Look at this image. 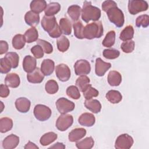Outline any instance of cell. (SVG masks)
<instances>
[{"label":"cell","instance_id":"6da1fadb","mask_svg":"<svg viewBox=\"0 0 149 149\" xmlns=\"http://www.w3.org/2000/svg\"><path fill=\"white\" fill-rule=\"evenodd\" d=\"M102 9L107 14L109 21L117 27H121L125 23L123 12L118 8L116 3L113 1H105L102 3Z\"/></svg>","mask_w":149,"mask_h":149},{"label":"cell","instance_id":"7a4b0ae2","mask_svg":"<svg viewBox=\"0 0 149 149\" xmlns=\"http://www.w3.org/2000/svg\"><path fill=\"white\" fill-rule=\"evenodd\" d=\"M41 24L43 29L47 31L52 38H55L61 37L62 31L54 16H44Z\"/></svg>","mask_w":149,"mask_h":149},{"label":"cell","instance_id":"3957f363","mask_svg":"<svg viewBox=\"0 0 149 149\" xmlns=\"http://www.w3.org/2000/svg\"><path fill=\"white\" fill-rule=\"evenodd\" d=\"M101 17V10L91 5V2L85 1L81 9V19L86 23L90 20L98 21Z\"/></svg>","mask_w":149,"mask_h":149},{"label":"cell","instance_id":"277c9868","mask_svg":"<svg viewBox=\"0 0 149 149\" xmlns=\"http://www.w3.org/2000/svg\"><path fill=\"white\" fill-rule=\"evenodd\" d=\"M103 34V26L101 21H96L84 27L83 36L84 38L91 40L100 38Z\"/></svg>","mask_w":149,"mask_h":149},{"label":"cell","instance_id":"5b68a950","mask_svg":"<svg viewBox=\"0 0 149 149\" xmlns=\"http://www.w3.org/2000/svg\"><path fill=\"white\" fill-rule=\"evenodd\" d=\"M148 3L142 0H130L128 1V10L131 15H136L148 9Z\"/></svg>","mask_w":149,"mask_h":149},{"label":"cell","instance_id":"8992f818","mask_svg":"<svg viewBox=\"0 0 149 149\" xmlns=\"http://www.w3.org/2000/svg\"><path fill=\"white\" fill-rule=\"evenodd\" d=\"M33 112L35 118L40 121L48 120L52 113V111L48 107L42 104L36 105L34 108Z\"/></svg>","mask_w":149,"mask_h":149},{"label":"cell","instance_id":"52a82bcc","mask_svg":"<svg viewBox=\"0 0 149 149\" xmlns=\"http://www.w3.org/2000/svg\"><path fill=\"white\" fill-rule=\"evenodd\" d=\"M56 107L60 113L65 114L72 111L74 109L75 105L72 101L62 97L56 101Z\"/></svg>","mask_w":149,"mask_h":149},{"label":"cell","instance_id":"ba28073f","mask_svg":"<svg viewBox=\"0 0 149 149\" xmlns=\"http://www.w3.org/2000/svg\"><path fill=\"white\" fill-rule=\"evenodd\" d=\"M73 122V118L71 115L62 114L56 120V127L61 132L66 130L70 127Z\"/></svg>","mask_w":149,"mask_h":149},{"label":"cell","instance_id":"9c48e42d","mask_svg":"<svg viewBox=\"0 0 149 149\" xmlns=\"http://www.w3.org/2000/svg\"><path fill=\"white\" fill-rule=\"evenodd\" d=\"M133 138L127 134L119 135L115 143V147L116 149H129L132 147L133 144Z\"/></svg>","mask_w":149,"mask_h":149},{"label":"cell","instance_id":"30bf717a","mask_svg":"<svg viewBox=\"0 0 149 149\" xmlns=\"http://www.w3.org/2000/svg\"><path fill=\"white\" fill-rule=\"evenodd\" d=\"M74 69L76 75H86L90 72L91 66L87 60L80 59L74 63Z\"/></svg>","mask_w":149,"mask_h":149},{"label":"cell","instance_id":"8fae6325","mask_svg":"<svg viewBox=\"0 0 149 149\" xmlns=\"http://www.w3.org/2000/svg\"><path fill=\"white\" fill-rule=\"evenodd\" d=\"M55 73L58 79L63 82L69 80L70 77V70L68 66L64 63L59 64L56 66Z\"/></svg>","mask_w":149,"mask_h":149},{"label":"cell","instance_id":"7c38bea8","mask_svg":"<svg viewBox=\"0 0 149 149\" xmlns=\"http://www.w3.org/2000/svg\"><path fill=\"white\" fill-rule=\"evenodd\" d=\"M111 67V64L108 62L103 61L100 58H98L95 60V74L98 76H103L105 72Z\"/></svg>","mask_w":149,"mask_h":149},{"label":"cell","instance_id":"4fadbf2b","mask_svg":"<svg viewBox=\"0 0 149 149\" xmlns=\"http://www.w3.org/2000/svg\"><path fill=\"white\" fill-rule=\"evenodd\" d=\"M19 143V137L13 134L6 137L2 141V147L4 149H13Z\"/></svg>","mask_w":149,"mask_h":149},{"label":"cell","instance_id":"5bb4252c","mask_svg":"<svg viewBox=\"0 0 149 149\" xmlns=\"http://www.w3.org/2000/svg\"><path fill=\"white\" fill-rule=\"evenodd\" d=\"M27 79L30 83H40L43 81L44 75L39 68H36L33 72L27 73Z\"/></svg>","mask_w":149,"mask_h":149},{"label":"cell","instance_id":"9a60e30c","mask_svg":"<svg viewBox=\"0 0 149 149\" xmlns=\"http://www.w3.org/2000/svg\"><path fill=\"white\" fill-rule=\"evenodd\" d=\"M30 100L25 97H20L15 101V107L17 110L22 113L28 112L30 109Z\"/></svg>","mask_w":149,"mask_h":149},{"label":"cell","instance_id":"2e32d148","mask_svg":"<svg viewBox=\"0 0 149 149\" xmlns=\"http://www.w3.org/2000/svg\"><path fill=\"white\" fill-rule=\"evenodd\" d=\"M78 122L82 126L91 127L94 125L95 122V118L93 114L86 112L82 113L79 116Z\"/></svg>","mask_w":149,"mask_h":149},{"label":"cell","instance_id":"e0dca14e","mask_svg":"<svg viewBox=\"0 0 149 149\" xmlns=\"http://www.w3.org/2000/svg\"><path fill=\"white\" fill-rule=\"evenodd\" d=\"M36 59L34 57L30 55H26L23 61V70L27 73H30L36 68Z\"/></svg>","mask_w":149,"mask_h":149},{"label":"cell","instance_id":"ac0fdd59","mask_svg":"<svg viewBox=\"0 0 149 149\" xmlns=\"http://www.w3.org/2000/svg\"><path fill=\"white\" fill-rule=\"evenodd\" d=\"M55 69L54 62L50 59L43 60L41 65V71L44 76H49L51 74Z\"/></svg>","mask_w":149,"mask_h":149},{"label":"cell","instance_id":"d6986e66","mask_svg":"<svg viewBox=\"0 0 149 149\" xmlns=\"http://www.w3.org/2000/svg\"><path fill=\"white\" fill-rule=\"evenodd\" d=\"M86 134V130L84 128L79 127L73 129L69 134V140L71 142L77 141Z\"/></svg>","mask_w":149,"mask_h":149},{"label":"cell","instance_id":"ffe728a7","mask_svg":"<svg viewBox=\"0 0 149 149\" xmlns=\"http://www.w3.org/2000/svg\"><path fill=\"white\" fill-rule=\"evenodd\" d=\"M24 20L28 25L31 27H35L38 25L40 22L39 14L31 10L28 11L25 14Z\"/></svg>","mask_w":149,"mask_h":149},{"label":"cell","instance_id":"44dd1931","mask_svg":"<svg viewBox=\"0 0 149 149\" xmlns=\"http://www.w3.org/2000/svg\"><path fill=\"white\" fill-rule=\"evenodd\" d=\"M5 82L8 87L16 88L20 84V77L19 75L15 73H9L5 77Z\"/></svg>","mask_w":149,"mask_h":149},{"label":"cell","instance_id":"7402d4cb","mask_svg":"<svg viewBox=\"0 0 149 149\" xmlns=\"http://www.w3.org/2000/svg\"><path fill=\"white\" fill-rule=\"evenodd\" d=\"M84 106L87 109L94 113L100 112L101 109V104L99 101L95 99L86 100L84 101Z\"/></svg>","mask_w":149,"mask_h":149},{"label":"cell","instance_id":"603a6c76","mask_svg":"<svg viewBox=\"0 0 149 149\" xmlns=\"http://www.w3.org/2000/svg\"><path fill=\"white\" fill-rule=\"evenodd\" d=\"M108 82L111 86H118L122 81V76L115 70L110 71L108 75Z\"/></svg>","mask_w":149,"mask_h":149},{"label":"cell","instance_id":"cb8c5ba5","mask_svg":"<svg viewBox=\"0 0 149 149\" xmlns=\"http://www.w3.org/2000/svg\"><path fill=\"white\" fill-rule=\"evenodd\" d=\"M47 5V2L44 0H34L31 2L30 7L31 11L39 13L45 9Z\"/></svg>","mask_w":149,"mask_h":149},{"label":"cell","instance_id":"d4e9b609","mask_svg":"<svg viewBox=\"0 0 149 149\" xmlns=\"http://www.w3.org/2000/svg\"><path fill=\"white\" fill-rule=\"evenodd\" d=\"M81 8L77 5H73L70 6L67 11L69 16L73 22H76L78 20L81 14Z\"/></svg>","mask_w":149,"mask_h":149},{"label":"cell","instance_id":"484cf974","mask_svg":"<svg viewBox=\"0 0 149 149\" xmlns=\"http://www.w3.org/2000/svg\"><path fill=\"white\" fill-rule=\"evenodd\" d=\"M133 36L134 29L132 25H128L120 32L119 38L123 41H126L131 40L133 38Z\"/></svg>","mask_w":149,"mask_h":149},{"label":"cell","instance_id":"4316f807","mask_svg":"<svg viewBox=\"0 0 149 149\" xmlns=\"http://www.w3.org/2000/svg\"><path fill=\"white\" fill-rule=\"evenodd\" d=\"M90 82V80L87 76L81 75L77 79L76 81V85L78 87L79 90H80L81 92H83L90 86H91Z\"/></svg>","mask_w":149,"mask_h":149},{"label":"cell","instance_id":"83f0119b","mask_svg":"<svg viewBox=\"0 0 149 149\" xmlns=\"http://www.w3.org/2000/svg\"><path fill=\"white\" fill-rule=\"evenodd\" d=\"M59 26L60 29L65 35H70L72 33V24L70 20L67 18H61L59 20Z\"/></svg>","mask_w":149,"mask_h":149},{"label":"cell","instance_id":"f1b7e54d","mask_svg":"<svg viewBox=\"0 0 149 149\" xmlns=\"http://www.w3.org/2000/svg\"><path fill=\"white\" fill-rule=\"evenodd\" d=\"M106 98L111 103L118 104L121 101L122 95L119 91L115 90H111L106 94Z\"/></svg>","mask_w":149,"mask_h":149},{"label":"cell","instance_id":"f546056e","mask_svg":"<svg viewBox=\"0 0 149 149\" xmlns=\"http://www.w3.org/2000/svg\"><path fill=\"white\" fill-rule=\"evenodd\" d=\"M24 36L25 37L26 42L31 43L38 40V31L34 27H32L26 31Z\"/></svg>","mask_w":149,"mask_h":149},{"label":"cell","instance_id":"4dcf8cb0","mask_svg":"<svg viewBox=\"0 0 149 149\" xmlns=\"http://www.w3.org/2000/svg\"><path fill=\"white\" fill-rule=\"evenodd\" d=\"M58 137L57 134L54 132H48L41 136L40 140V144L43 146H46L54 142Z\"/></svg>","mask_w":149,"mask_h":149},{"label":"cell","instance_id":"1f68e13d","mask_svg":"<svg viewBox=\"0 0 149 149\" xmlns=\"http://www.w3.org/2000/svg\"><path fill=\"white\" fill-rule=\"evenodd\" d=\"M61 9V5L58 2H51L47 5L44 13L45 16H52L56 14Z\"/></svg>","mask_w":149,"mask_h":149},{"label":"cell","instance_id":"d6a6232c","mask_svg":"<svg viewBox=\"0 0 149 149\" xmlns=\"http://www.w3.org/2000/svg\"><path fill=\"white\" fill-rule=\"evenodd\" d=\"M26 41L23 35L18 34L15 35L12 38V45L16 49H21L25 45Z\"/></svg>","mask_w":149,"mask_h":149},{"label":"cell","instance_id":"836d02e7","mask_svg":"<svg viewBox=\"0 0 149 149\" xmlns=\"http://www.w3.org/2000/svg\"><path fill=\"white\" fill-rule=\"evenodd\" d=\"M13 127L12 120L7 117L0 119V132L1 133H6L12 129Z\"/></svg>","mask_w":149,"mask_h":149},{"label":"cell","instance_id":"e575fe53","mask_svg":"<svg viewBox=\"0 0 149 149\" xmlns=\"http://www.w3.org/2000/svg\"><path fill=\"white\" fill-rule=\"evenodd\" d=\"M94 144V141L91 137H88L83 140L77 141L76 143V146L79 149H90Z\"/></svg>","mask_w":149,"mask_h":149},{"label":"cell","instance_id":"d590c367","mask_svg":"<svg viewBox=\"0 0 149 149\" xmlns=\"http://www.w3.org/2000/svg\"><path fill=\"white\" fill-rule=\"evenodd\" d=\"M56 44L58 49L62 52H64L69 49L70 42L68 38H66L64 36H62L58 38L56 41Z\"/></svg>","mask_w":149,"mask_h":149},{"label":"cell","instance_id":"8d00e7d4","mask_svg":"<svg viewBox=\"0 0 149 149\" xmlns=\"http://www.w3.org/2000/svg\"><path fill=\"white\" fill-rule=\"evenodd\" d=\"M115 41V32L113 30L109 31L106 34L104 39L103 40L102 44L105 47H111Z\"/></svg>","mask_w":149,"mask_h":149},{"label":"cell","instance_id":"74e56055","mask_svg":"<svg viewBox=\"0 0 149 149\" xmlns=\"http://www.w3.org/2000/svg\"><path fill=\"white\" fill-rule=\"evenodd\" d=\"M45 89L47 93L49 94H54L58 91L59 86L55 80H49L45 83Z\"/></svg>","mask_w":149,"mask_h":149},{"label":"cell","instance_id":"f35d334b","mask_svg":"<svg viewBox=\"0 0 149 149\" xmlns=\"http://www.w3.org/2000/svg\"><path fill=\"white\" fill-rule=\"evenodd\" d=\"M6 58L10 63L12 68H16L19 65V56L16 52H8L5 56Z\"/></svg>","mask_w":149,"mask_h":149},{"label":"cell","instance_id":"ab89813d","mask_svg":"<svg viewBox=\"0 0 149 149\" xmlns=\"http://www.w3.org/2000/svg\"><path fill=\"white\" fill-rule=\"evenodd\" d=\"M73 27L74 29V35L78 39H83V31L84 26L81 21H77L74 22L73 24Z\"/></svg>","mask_w":149,"mask_h":149},{"label":"cell","instance_id":"60d3db41","mask_svg":"<svg viewBox=\"0 0 149 149\" xmlns=\"http://www.w3.org/2000/svg\"><path fill=\"white\" fill-rule=\"evenodd\" d=\"M68 96L74 100H78L80 97V93L79 88L74 86H70L66 89Z\"/></svg>","mask_w":149,"mask_h":149},{"label":"cell","instance_id":"b9f144b4","mask_svg":"<svg viewBox=\"0 0 149 149\" xmlns=\"http://www.w3.org/2000/svg\"><path fill=\"white\" fill-rule=\"evenodd\" d=\"M149 24V16L147 15H140L136 18V25L138 27L142 26L144 28L147 27Z\"/></svg>","mask_w":149,"mask_h":149},{"label":"cell","instance_id":"7bdbcfd3","mask_svg":"<svg viewBox=\"0 0 149 149\" xmlns=\"http://www.w3.org/2000/svg\"><path fill=\"white\" fill-rule=\"evenodd\" d=\"M102 54L106 59H113L119 56L120 52L118 50L115 49H105L104 50Z\"/></svg>","mask_w":149,"mask_h":149},{"label":"cell","instance_id":"ee69618b","mask_svg":"<svg viewBox=\"0 0 149 149\" xmlns=\"http://www.w3.org/2000/svg\"><path fill=\"white\" fill-rule=\"evenodd\" d=\"M37 44L38 45H40L42 48L43 49V51L45 53L47 54H49L52 52L53 51V47L51 44H50L49 42L45 41L44 40L41 39H38L37 40Z\"/></svg>","mask_w":149,"mask_h":149},{"label":"cell","instance_id":"f6af8a7d","mask_svg":"<svg viewBox=\"0 0 149 149\" xmlns=\"http://www.w3.org/2000/svg\"><path fill=\"white\" fill-rule=\"evenodd\" d=\"M134 41L133 40H129L122 42L120 45V48L125 53H130L134 50Z\"/></svg>","mask_w":149,"mask_h":149},{"label":"cell","instance_id":"bcb514c9","mask_svg":"<svg viewBox=\"0 0 149 149\" xmlns=\"http://www.w3.org/2000/svg\"><path fill=\"white\" fill-rule=\"evenodd\" d=\"M83 93L84 97L86 98V100L91 99L93 97H97L99 94L98 91L95 88L92 87L91 85L87 89H86L85 91Z\"/></svg>","mask_w":149,"mask_h":149},{"label":"cell","instance_id":"7dc6e473","mask_svg":"<svg viewBox=\"0 0 149 149\" xmlns=\"http://www.w3.org/2000/svg\"><path fill=\"white\" fill-rule=\"evenodd\" d=\"M0 72L1 73H8L11 68L12 66L9 61L6 58H2L0 59Z\"/></svg>","mask_w":149,"mask_h":149},{"label":"cell","instance_id":"c3c4849f","mask_svg":"<svg viewBox=\"0 0 149 149\" xmlns=\"http://www.w3.org/2000/svg\"><path fill=\"white\" fill-rule=\"evenodd\" d=\"M31 52L33 54L34 56L37 59H40L44 56V51L42 47L40 45H34L31 48Z\"/></svg>","mask_w":149,"mask_h":149},{"label":"cell","instance_id":"681fc988","mask_svg":"<svg viewBox=\"0 0 149 149\" xmlns=\"http://www.w3.org/2000/svg\"><path fill=\"white\" fill-rule=\"evenodd\" d=\"M10 91L6 84H1L0 88V96L2 98H6L9 94Z\"/></svg>","mask_w":149,"mask_h":149},{"label":"cell","instance_id":"f907efd6","mask_svg":"<svg viewBox=\"0 0 149 149\" xmlns=\"http://www.w3.org/2000/svg\"><path fill=\"white\" fill-rule=\"evenodd\" d=\"M8 44L6 41L1 40L0 41V54L2 55L8 51Z\"/></svg>","mask_w":149,"mask_h":149},{"label":"cell","instance_id":"816d5d0a","mask_svg":"<svg viewBox=\"0 0 149 149\" xmlns=\"http://www.w3.org/2000/svg\"><path fill=\"white\" fill-rule=\"evenodd\" d=\"M65 146L62 143H56L53 146L49 147V148H65Z\"/></svg>","mask_w":149,"mask_h":149},{"label":"cell","instance_id":"f5cc1de1","mask_svg":"<svg viewBox=\"0 0 149 149\" xmlns=\"http://www.w3.org/2000/svg\"><path fill=\"white\" fill-rule=\"evenodd\" d=\"M24 148L26 149V148H38V147L37 146H36L34 143L31 142V141H29L26 144V146L24 147Z\"/></svg>","mask_w":149,"mask_h":149}]
</instances>
